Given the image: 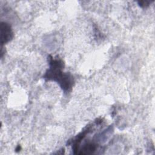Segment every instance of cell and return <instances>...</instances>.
<instances>
[{
    "instance_id": "obj_1",
    "label": "cell",
    "mask_w": 155,
    "mask_h": 155,
    "mask_svg": "<svg viewBox=\"0 0 155 155\" xmlns=\"http://www.w3.org/2000/svg\"><path fill=\"white\" fill-rule=\"evenodd\" d=\"M50 68L46 72L44 78L48 80L56 81L65 91H69L73 84V77L68 73H63V62L60 59H50Z\"/></svg>"
},
{
    "instance_id": "obj_2",
    "label": "cell",
    "mask_w": 155,
    "mask_h": 155,
    "mask_svg": "<svg viewBox=\"0 0 155 155\" xmlns=\"http://www.w3.org/2000/svg\"><path fill=\"white\" fill-rule=\"evenodd\" d=\"M1 44L3 45L10 41L13 36V33L10 25L6 22H1L0 25Z\"/></svg>"
},
{
    "instance_id": "obj_3",
    "label": "cell",
    "mask_w": 155,
    "mask_h": 155,
    "mask_svg": "<svg viewBox=\"0 0 155 155\" xmlns=\"http://www.w3.org/2000/svg\"><path fill=\"white\" fill-rule=\"evenodd\" d=\"M95 149L96 145L94 143H88L83 147L80 154H90L92 153Z\"/></svg>"
},
{
    "instance_id": "obj_4",
    "label": "cell",
    "mask_w": 155,
    "mask_h": 155,
    "mask_svg": "<svg viewBox=\"0 0 155 155\" xmlns=\"http://www.w3.org/2000/svg\"><path fill=\"white\" fill-rule=\"evenodd\" d=\"M152 1H138V4L139 5L142 7H145L149 5L150 4H151Z\"/></svg>"
}]
</instances>
